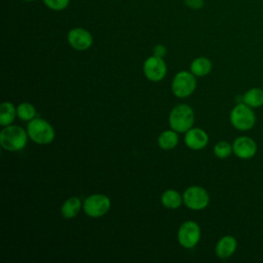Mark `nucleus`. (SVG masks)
I'll return each mask as SVG.
<instances>
[{
	"label": "nucleus",
	"instance_id": "f257e3e1",
	"mask_svg": "<svg viewBox=\"0 0 263 263\" xmlns=\"http://www.w3.org/2000/svg\"><path fill=\"white\" fill-rule=\"evenodd\" d=\"M27 141L25 129L17 125H7L0 133V145L8 151L22 150Z\"/></svg>",
	"mask_w": 263,
	"mask_h": 263
},
{
	"label": "nucleus",
	"instance_id": "f03ea898",
	"mask_svg": "<svg viewBox=\"0 0 263 263\" xmlns=\"http://www.w3.org/2000/svg\"><path fill=\"white\" fill-rule=\"evenodd\" d=\"M168 121L174 130L178 133H186L193 125L194 112L188 105H178L171 111Z\"/></svg>",
	"mask_w": 263,
	"mask_h": 263
},
{
	"label": "nucleus",
	"instance_id": "7ed1b4c3",
	"mask_svg": "<svg viewBox=\"0 0 263 263\" xmlns=\"http://www.w3.org/2000/svg\"><path fill=\"white\" fill-rule=\"evenodd\" d=\"M28 136L37 144L46 145L53 141L54 130L52 126L44 119L33 118L27 126Z\"/></svg>",
	"mask_w": 263,
	"mask_h": 263
},
{
	"label": "nucleus",
	"instance_id": "20e7f679",
	"mask_svg": "<svg viewBox=\"0 0 263 263\" xmlns=\"http://www.w3.org/2000/svg\"><path fill=\"white\" fill-rule=\"evenodd\" d=\"M229 118L231 124L239 130H249L254 126L256 122V116L253 108L246 105L245 103L237 104L231 110Z\"/></svg>",
	"mask_w": 263,
	"mask_h": 263
},
{
	"label": "nucleus",
	"instance_id": "39448f33",
	"mask_svg": "<svg viewBox=\"0 0 263 263\" xmlns=\"http://www.w3.org/2000/svg\"><path fill=\"white\" fill-rule=\"evenodd\" d=\"M111 206L110 198L105 194H92L85 198L83 202V210L85 214L92 218L104 216Z\"/></svg>",
	"mask_w": 263,
	"mask_h": 263
},
{
	"label": "nucleus",
	"instance_id": "423d86ee",
	"mask_svg": "<svg viewBox=\"0 0 263 263\" xmlns=\"http://www.w3.org/2000/svg\"><path fill=\"white\" fill-rule=\"evenodd\" d=\"M196 87L194 74L187 71H181L176 74L172 83V89L178 98H186L190 96Z\"/></svg>",
	"mask_w": 263,
	"mask_h": 263
},
{
	"label": "nucleus",
	"instance_id": "0eeeda50",
	"mask_svg": "<svg viewBox=\"0 0 263 263\" xmlns=\"http://www.w3.org/2000/svg\"><path fill=\"white\" fill-rule=\"evenodd\" d=\"M183 201L191 210H202L210 201V196L204 188L200 186L188 187L183 194Z\"/></svg>",
	"mask_w": 263,
	"mask_h": 263
},
{
	"label": "nucleus",
	"instance_id": "6e6552de",
	"mask_svg": "<svg viewBox=\"0 0 263 263\" xmlns=\"http://www.w3.org/2000/svg\"><path fill=\"white\" fill-rule=\"evenodd\" d=\"M200 238V228L194 221L184 222L178 231V240L184 248L191 249L197 245Z\"/></svg>",
	"mask_w": 263,
	"mask_h": 263
},
{
	"label": "nucleus",
	"instance_id": "1a4fd4ad",
	"mask_svg": "<svg viewBox=\"0 0 263 263\" xmlns=\"http://www.w3.org/2000/svg\"><path fill=\"white\" fill-rule=\"evenodd\" d=\"M145 76L151 81H159L166 74V65L162 58L152 55L148 58L143 66Z\"/></svg>",
	"mask_w": 263,
	"mask_h": 263
},
{
	"label": "nucleus",
	"instance_id": "9d476101",
	"mask_svg": "<svg viewBox=\"0 0 263 263\" xmlns=\"http://www.w3.org/2000/svg\"><path fill=\"white\" fill-rule=\"evenodd\" d=\"M233 153L240 159H250L257 153L256 142L247 136H240L236 138L232 144Z\"/></svg>",
	"mask_w": 263,
	"mask_h": 263
},
{
	"label": "nucleus",
	"instance_id": "9b49d317",
	"mask_svg": "<svg viewBox=\"0 0 263 263\" xmlns=\"http://www.w3.org/2000/svg\"><path fill=\"white\" fill-rule=\"evenodd\" d=\"M68 42L76 50H86L92 44V36L83 28H74L68 33Z\"/></svg>",
	"mask_w": 263,
	"mask_h": 263
},
{
	"label": "nucleus",
	"instance_id": "f8f14e48",
	"mask_svg": "<svg viewBox=\"0 0 263 263\" xmlns=\"http://www.w3.org/2000/svg\"><path fill=\"white\" fill-rule=\"evenodd\" d=\"M185 143L189 148L193 150H200L208 145L209 136L201 128H190L186 132Z\"/></svg>",
	"mask_w": 263,
	"mask_h": 263
},
{
	"label": "nucleus",
	"instance_id": "ddd939ff",
	"mask_svg": "<svg viewBox=\"0 0 263 263\" xmlns=\"http://www.w3.org/2000/svg\"><path fill=\"white\" fill-rule=\"evenodd\" d=\"M237 247L236 239L231 235H225L218 241L216 246V254L219 258H229L235 252Z\"/></svg>",
	"mask_w": 263,
	"mask_h": 263
},
{
	"label": "nucleus",
	"instance_id": "4468645a",
	"mask_svg": "<svg viewBox=\"0 0 263 263\" xmlns=\"http://www.w3.org/2000/svg\"><path fill=\"white\" fill-rule=\"evenodd\" d=\"M242 102L251 108H259L263 105V89L260 87H252L242 96Z\"/></svg>",
	"mask_w": 263,
	"mask_h": 263
},
{
	"label": "nucleus",
	"instance_id": "2eb2a0df",
	"mask_svg": "<svg viewBox=\"0 0 263 263\" xmlns=\"http://www.w3.org/2000/svg\"><path fill=\"white\" fill-rule=\"evenodd\" d=\"M190 70H191V73L194 74L195 76L202 77V76L208 75L211 72L212 63L209 59H206L204 57H199L192 61Z\"/></svg>",
	"mask_w": 263,
	"mask_h": 263
},
{
	"label": "nucleus",
	"instance_id": "dca6fc26",
	"mask_svg": "<svg viewBox=\"0 0 263 263\" xmlns=\"http://www.w3.org/2000/svg\"><path fill=\"white\" fill-rule=\"evenodd\" d=\"M81 209V200L78 197L68 198L62 205V215L66 219H71L77 216Z\"/></svg>",
	"mask_w": 263,
	"mask_h": 263
},
{
	"label": "nucleus",
	"instance_id": "f3484780",
	"mask_svg": "<svg viewBox=\"0 0 263 263\" xmlns=\"http://www.w3.org/2000/svg\"><path fill=\"white\" fill-rule=\"evenodd\" d=\"M16 114V109L13 104L9 102H4L0 106V124L2 126H7L12 123Z\"/></svg>",
	"mask_w": 263,
	"mask_h": 263
},
{
	"label": "nucleus",
	"instance_id": "a211bd4d",
	"mask_svg": "<svg viewBox=\"0 0 263 263\" xmlns=\"http://www.w3.org/2000/svg\"><path fill=\"white\" fill-rule=\"evenodd\" d=\"M183 201V196L173 189L166 190L161 195V203L167 209H178Z\"/></svg>",
	"mask_w": 263,
	"mask_h": 263
},
{
	"label": "nucleus",
	"instance_id": "6ab92c4d",
	"mask_svg": "<svg viewBox=\"0 0 263 263\" xmlns=\"http://www.w3.org/2000/svg\"><path fill=\"white\" fill-rule=\"evenodd\" d=\"M178 140L176 130H164L158 137V145L163 150H171L177 146Z\"/></svg>",
	"mask_w": 263,
	"mask_h": 263
},
{
	"label": "nucleus",
	"instance_id": "aec40b11",
	"mask_svg": "<svg viewBox=\"0 0 263 263\" xmlns=\"http://www.w3.org/2000/svg\"><path fill=\"white\" fill-rule=\"evenodd\" d=\"M16 114L22 120H32L36 115V110L32 104L22 103L16 108Z\"/></svg>",
	"mask_w": 263,
	"mask_h": 263
},
{
	"label": "nucleus",
	"instance_id": "412c9836",
	"mask_svg": "<svg viewBox=\"0 0 263 263\" xmlns=\"http://www.w3.org/2000/svg\"><path fill=\"white\" fill-rule=\"evenodd\" d=\"M233 152L232 145H230L228 142L220 141L218 142L214 147V153L219 158H227L230 156V154Z\"/></svg>",
	"mask_w": 263,
	"mask_h": 263
},
{
	"label": "nucleus",
	"instance_id": "4be33fe9",
	"mask_svg": "<svg viewBox=\"0 0 263 263\" xmlns=\"http://www.w3.org/2000/svg\"><path fill=\"white\" fill-rule=\"evenodd\" d=\"M43 2L48 8L59 11L65 9L69 5L70 0H43Z\"/></svg>",
	"mask_w": 263,
	"mask_h": 263
},
{
	"label": "nucleus",
	"instance_id": "5701e85b",
	"mask_svg": "<svg viewBox=\"0 0 263 263\" xmlns=\"http://www.w3.org/2000/svg\"><path fill=\"white\" fill-rule=\"evenodd\" d=\"M184 2L191 9H200L204 6L203 0H184Z\"/></svg>",
	"mask_w": 263,
	"mask_h": 263
},
{
	"label": "nucleus",
	"instance_id": "b1692460",
	"mask_svg": "<svg viewBox=\"0 0 263 263\" xmlns=\"http://www.w3.org/2000/svg\"><path fill=\"white\" fill-rule=\"evenodd\" d=\"M165 53H166V48L162 44H158V45L154 46V48H153V54L154 55L162 58L163 55H165Z\"/></svg>",
	"mask_w": 263,
	"mask_h": 263
},
{
	"label": "nucleus",
	"instance_id": "393cba45",
	"mask_svg": "<svg viewBox=\"0 0 263 263\" xmlns=\"http://www.w3.org/2000/svg\"><path fill=\"white\" fill-rule=\"evenodd\" d=\"M24 1H27V2H31V1H35V0H24Z\"/></svg>",
	"mask_w": 263,
	"mask_h": 263
}]
</instances>
